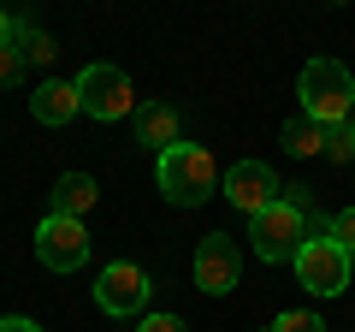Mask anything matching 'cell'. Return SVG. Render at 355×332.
<instances>
[{
  "label": "cell",
  "instance_id": "cell-9",
  "mask_svg": "<svg viewBox=\"0 0 355 332\" xmlns=\"http://www.w3.org/2000/svg\"><path fill=\"white\" fill-rule=\"evenodd\" d=\"M237 279H243V249H237V238L207 231V238L196 243V285H202L207 297H225V291H237Z\"/></svg>",
  "mask_w": 355,
  "mask_h": 332
},
{
  "label": "cell",
  "instance_id": "cell-11",
  "mask_svg": "<svg viewBox=\"0 0 355 332\" xmlns=\"http://www.w3.org/2000/svg\"><path fill=\"white\" fill-rule=\"evenodd\" d=\"M95 202H101V184L89 179V172H60V184H53V208H48V214L83 219Z\"/></svg>",
  "mask_w": 355,
  "mask_h": 332
},
{
  "label": "cell",
  "instance_id": "cell-12",
  "mask_svg": "<svg viewBox=\"0 0 355 332\" xmlns=\"http://www.w3.org/2000/svg\"><path fill=\"white\" fill-rule=\"evenodd\" d=\"M137 142L154 149V160L166 149H178V113L172 107H137Z\"/></svg>",
  "mask_w": 355,
  "mask_h": 332
},
{
  "label": "cell",
  "instance_id": "cell-20",
  "mask_svg": "<svg viewBox=\"0 0 355 332\" xmlns=\"http://www.w3.org/2000/svg\"><path fill=\"white\" fill-rule=\"evenodd\" d=\"M0 332H42L36 320H24V315H0Z\"/></svg>",
  "mask_w": 355,
  "mask_h": 332
},
{
  "label": "cell",
  "instance_id": "cell-3",
  "mask_svg": "<svg viewBox=\"0 0 355 332\" xmlns=\"http://www.w3.org/2000/svg\"><path fill=\"white\" fill-rule=\"evenodd\" d=\"M71 83H77V107H83V119H95V125H113V119L137 113V90H130V77L119 72V65H107V60L83 65Z\"/></svg>",
  "mask_w": 355,
  "mask_h": 332
},
{
  "label": "cell",
  "instance_id": "cell-17",
  "mask_svg": "<svg viewBox=\"0 0 355 332\" xmlns=\"http://www.w3.org/2000/svg\"><path fill=\"white\" fill-rule=\"evenodd\" d=\"M18 36H24V60H36V65H48V60H53V42L42 36L36 24H18Z\"/></svg>",
  "mask_w": 355,
  "mask_h": 332
},
{
  "label": "cell",
  "instance_id": "cell-1",
  "mask_svg": "<svg viewBox=\"0 0 355 332\" xmlns=\"http://www.w3.org/2000/svg\"><path fill=\"white\" fill-rule=\"evenodd\" d=\"M154 179H160V196L172 208H202L219 190V166L202 142H178V149H166L154 160Z\"/></svg>",
  "mask_w": 355,
  "mask_h": 332
},
{
  "label": "cell",
  "instance_id": "cell-2",
  "mask_svg": "<svg viewBox=\"0 0 355 332\" xmlns=\"http://www.w3.org/2000/svg\"><path fill=\"white\" fill-rule=\"evenodd\" d=\"M296 95H302V113L314 119V125H349L355 119V77H349L343 60H326V53L308 60Z\"/></svg>",
  "mask_w": 355,
  "mask_h": 332
},
{
  "label": "cell",
  "instance_id": "cell-5",
  "mask_svg": "<svg viewBox=\"0 0 355 332\" xmlns=\"http://www.w3.org/2000/svg\"><path fill=\"white\" fill-rule=\"evenodd\" d=\"M148 297H154V279L137 267V261H107L101 267V279H95V303H101V315H119V320H130V315H148Z\"/></svg>",
  "mask_w": 355,
  "mask_h": 332
},
{
  "label": "cell",
  "instance_id": "cell-15",
  "mask_svg": "<svg viewBox=\"0 0 355 332\" xmlns=\"http://www.w3.org/2000/svg\"><path fill=\"white\" fill-rule=\"evenodd\" d=\"M326 238L338 243L343 256H355V208H338V214L326 219Z\"/></svg>",
  "mask_w": 355,
  "mask_h": 332
},
{
  "label": "cell",
  "instance_id": "cell-16",
  "mask_svg": "<svg viewBox=\"0 0 355 332\" xmlns=\"http://www.w3.org/2000/svg\"><path fill=\"white\" fill-rule=\"evenodd\" d=\"M326 160H355V125H326Z\"/></svg>",
  "mask_w": 355,
  "mask_h": 332
},
{
  "label": "cell",
  "instance_id": "cell-6",
  "mask_svg": "<svg viewBox=\"0 0 355 332\" xmlns=\"http://www.w3.org/2000/svg\"><path fill=\"white\" fill-rule=\"evenodd\" d=\"M296 279L314 297H338L343 285H355V256H343L331 238H308L302 256H296Z\"/></svg>",
  "mask_w": 355,
  "mask_h": 332
},
{
  "label": "cell",
  "instance_id": "cell-19",
  "mask_svg": "<svg viewBox=\"0 0 355 332\" xmlns=\"http://www.w3.org/2000/svg\"><path fill=\"white\" fill-rule=\"evenodd\" d=\"M137 332H190V326H184L178 315H142V320H137Z\"/></svg>",
  "mask_w": 355,
  "mask_h": 332
},
{
  "label": "cell",
  "instance_id": "cell-22",
  "mask_svg": "<svg viewBox=\"0 0 355 332\" xmlns=\"http://www.w3.org/2000/svg\"><path fill=\"white\" fill-rule=\"evenodd\" d=\"M349 125H355V119H349Z\"/></svg>",
  "mask_w": 355,
  "mask_h": 332
},
{
  "label": "cell",
  "instance_id": "cell-13",
  "mask_svg": "<svg viewBox=\"0 0 355 332\" xmlns=\"http://www.w3.org/2000/svg\"><path fill=\"white\" fill-rule=\"evenodd\" d=\"M284 149H291L296 160H308V154H326V125H314L308 113L284 119Z\"/></svg>",
  "mask_w": 355,
  "mask_h": 332
},
{
  "label": "cell",
  "instance_id": "cell-14",
  "mask_svg": "<svg viewBox=\"0 0 355 332\" xmlns=\"http://www.w3.org/2000/svg\"><path fill=\"white\" fill-rule=\"evenodd\" d=\"M266 332H326V320H320L314 308H284V315L272 320Z\"/></svg>",
  "mask_w": 355,
  "mask_h": 332
},
{
  "label": "cell",
  "instance_id": "cell-8",
  "mask_svg": "<svg viewBox=\"0 0 355 332\" xmlns=\"http://www.w3.org/2000/svg\"><path fill=\"white\" fill-rule=\"evenodd\" d=\"M36 261L48 273H77L89 261V231L83 219H65V214H48L36 226Z\"/></svg>",
  "mask_w": 355,
  "mask_h": 332
},
{
  "label": "cell",
  "instance_id": "cell-4",
  "mask_svg": "<svg viewBox=\"0 0 355 332\" xmlns=\"http://www.w3.org/2000/svg\"><path fill=\"white\" fill-rule=\"evenodd\" d=\"M308 243V214L296 202H272L261 219H249V249L261 261H296Z\"/></svg>",
  "mask_w": 355,
  "mask_h": 332
},
{
  "label": "cell",
  "instance_id": "cell-21",
  "mask_svg": "<svg viewBox=\"0 0 355 332\" xmlns=\"http://www.w3.org/2000/svg\"><path fill=\"white\" fill-rule=\"evenodd\" d=\"M18 36V24H12V18H6V13H0V48H6V42H12Z\"/></svg>",
  "mask_w": 355,
  "mask_h": 332
},
{
  "label": "cell",
  "instance_id": "cell-18",
  "mask_svg": "<svg viewBox=\"0 0 355 332\" xmlns=\"http://www.w3.org/2000/svg\"><path fill=\"white\" fill-rule=\"evenodd\" d=\"M18 72H24V53L6 42V48H0V83H18Z\"/></svg>",
  "mask_w": 355,
  "mask_h": 332
},
{
  "label": "cell",
  "instance_id": "cell-10",
  "mask_svg": "<svg viewBox=\"0 0 355 332\" xmlns=\"http://www.w3.org/2000/svg\"><path fill=\"white\" fill-rule=\"evenodd\" d=\"M30 113H36V125H71L83 107H77V83H60V77H48V83H36V95H30Z\"/></svg>",
  "mask_w": 355,
  "mask_h": 332
},
{
  "label": "cell",
  "instance_id": "cell-7",
  "mask_svg": "<svg viewBox=\"0 0 355 332\" xmlns=\"http://www.w3.org/2000/svg\"><path fill=\"white\" fill-rule=\"evenodd\" d=\"M219 190H225V202L237 208V214H249V219H261L272 202H284V184H279V172L266 160H237L225 179H219Z\"/></svg>",
  "mask_w": 355,
  "mask_h": 332
}]
</instances>
